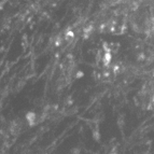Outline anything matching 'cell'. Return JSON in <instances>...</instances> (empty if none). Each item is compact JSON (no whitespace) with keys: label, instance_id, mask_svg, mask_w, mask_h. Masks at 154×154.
Returning <instances> with one entry per match:
<instances>
[{"label":"cell","instance_id":"3957f363","mask_svg":"<svg viewBox=\"0 0 154 154\" xmlns=\"http://www.w3.org/2000/svg\"><path fill=\"white\" fill-rule=\"evenodd\" d=\"M93 137H94V139L95 140H99L100 139V133H99V131H97V129H94L93 131Z\"/></svg>","mask_w":154,"mask_h":154},{"label":"cell","instance_id":"7a4b0ae2","mask_svg":"<svg viewBox=\"0 0 154 154\" xmlns=\"http://www.w3.org/2000/svg\"><path fill=\"white\" fill-rule=\"evenodd\" d=\"M111 59H112L111 53H105V55H103V65H105L106 67L109 66L111 63Z\"/></svg>","mask_w":154,"mask_h":154},{"label":"cell","instance_id":"6da1fadb","mask_svg":"<svg viewBox=\"0 0 154 154\" xmlns=\"http://www.w3.org/2000/svg\"><path fill=\"white\" fill-rule=\"evenodd\" d=\"M26 119H27V121H28L29 125L30 126H33L35 124H36V113L35 112H28L27 114H26Z\"/></svg>","mask_w":154,"mask_h":154},{"label":"cell","instance_id":"277c9868","mask_svg":"<svg viewBox=\"0 0 154 154\" xmlns=\"http://www.w3.org/2000/svg\"><path fill=\"white\" fill-rule=\"evenodd\" d=\"M83 75H84V73H83L82 71H79V72L77 73V79H80V78H82Z\"/></svg>","mask_w":154,"mask_h":154}]
</instances>
